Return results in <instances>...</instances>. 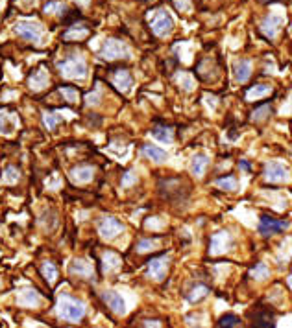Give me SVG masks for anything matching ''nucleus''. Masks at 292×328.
Masks as SVG:
<instances>
[{
    "instance_id": "10",
    "label": "nucleus",
    "mask_w": 292,
    "mask_h": 328,
    "mask_svg": "<svg viewBox=\"0 0 292 328\" xmlns=\"http://www.w3.org/2000/svg\"><path fill=\"white\" fill-rule=\"evenodd\" d=\"M169 260L170 258L167 254L163 257H155L148 262V277L154 278V280H163L167 277V271H169Z\"/></svg>"
},
{
    "instance_id": "14",
    "label": "nucleus",
    "mask_w": 292,
    "mask_h": 328,
    "mask_svg": "<svg viewBox=\"0 0 292 328\" xmlns=\"http://www.w3.org/2000/svg\"><path fill=\"white\" fill-rule=\"evenodd\" d=\"M92 175H94V168L92 166H76L72 168L71 172H69V177H71L72 183H76V185H85V183H89L92 179Z\"/></svg>"
},
{
    "instance_id": "12",
    "label": "nucleus",
    "mask_w": 292,
    "mask_h": 328,
    "mask_svg": "<svg viewBox=\"0 0 292 328\" xmlns=\"http://www.w3.org/2000/svg\"><path fill=\"white\" fill-rule=\"evenodd\" d=\"M111 80H113V85L117 87L120 92H129L132 87H134V78H132V74L126 68H120V70L115 72L111 76Z\"/></svg>"
},
{
    "instance_id": "13",
    "label": "nucleus",
    "mask_w": 292,
    "mask_h": 328,
    "mask_svg": "<svg viewBox=\"0 0 292 328\" xmlns=\"http://www.w3.org/2000/svg\"><path fill=\"white\" fill-rule=\"evenodd\" d=\"M283 26V17L279 15H268L267 19L261 22V31L268 39H274L277 35V31L281 30Z\"/></svg>"
},
{
    "instance_id": "20",
    "label": "nucleus",
    "mask_w": 292,
    "mask_h": 328,
    "mask_svg": "<svg viewBox=\"0 0 292 328\" xmlns=\"http://www.w3.org/2000/svg\"><path fill=\"white\" fill-rule=\"evenodd\" d=\"M141 152L148 157V159H152L154 162H165V161H167V152H165V150H161V148L154 146V144H144V146L141 148Z\"/></svg>"
},
{
    "instance_id": "34",
    "label": "nucleus",
    "mask_w": 292,
    "mask_h": 328,
    "mask_svg": "<svg viewBox=\"0 0 292 328\" xmlns=\"http://www.w3.org/2000/svg\"><path fill=\"white\" fill-rule=\"evenodd\" d=\"M155 245H157V240L144 238V240H141V242L137 243V251L139 252H148V251H152V249H155Z\"/></svg>"
},
{
    "instance_id": "37",
    "label": "nucleus",
    "mask_w": 292,
    "mask_h": 328,
    "mask_svg": "<svg viewBox=\"0 0 292 328\" xmlns=\"http://www.w3.org/2000/svg\"><path fill=\"white\" fill-rule=\"evenodd\" d=\"M178 80H180L181 83H183V89H185V91H192V87H194V81H192V78L187 76V74H181V76L178 78Z\"/></svg>"
},
{
    "instance_id": "4",
    "label": "nucleus",
    "mask_w": 292,
    "mask_h": 328,
    "mask_svg": "<svg viewBox=\"0 0 292 328\" xmlns=\"http://www.w3.org/2000/svg\"><path fill=\"white\" fill-rule=\"evenodd\" d=\"M15 31L22 37V39L30 41V43H34V45L43 43V37H45L43 26L34 19L19 20V22L15 24Z\"/></svg>"
},
{
    "instance_id": "45",
    "label": "nucleus",
    "mask_w": 292,
    "mask_h": 328,
    "mask_svg": "<svg viewBox=\"0 0 292 328\" xmlns=\"http://www.w3.org/2000/svg\"><path fill=\"white\" fill-rule=\"evenodd\" d=\"M288 284H290V286H292V277H290V278H288Z\"/></svg>"
},
{
    "instance_id": "8",
    "label": "nucleus",
    "mask_w": 292,
    "mask_h": 328,
    "mask_svg": "<svg viewBox=\"0 0 292 328\" xmlns=\"http://www.w3.org/2000/svg\"><path fill=\"white\" fill-rule=\"evenodd\" d=\"M288 166H285L283 162L272 161L265 166V179L268 183H283L288 181Z\"/></svg>"
},
{
    "instance_id": "43",
    "label": "nucleus",
    "mask_w": 292,
    "mask_h": 328,
    "mask_svg": "<svg viewBox=\"0 0 292 328\" xmlns=\"http://www.w3.org/2000/svg\"><path fill=\"white\" fill-rule=\"evenodd\" d=\"M239 166H241L242 170H250V164H248V162H244V161H242L241 164H239Z\"/></svg>"
},
{
    "instance_id": "33",
    "label": "nucleus",
    "mask_w": 292,
    "mask_h": 328,
    "mask_svg": "<svg viewBox=\"0 0 292 328\" xmlns=\"http://www.w3.org/2000/svg\"><path fill=\"white\" fill-rule=\"evenodd\" d=\"M218 324L220 326H241V319L233 315V313H228V315H222Z\"/></svg>"
},
{
    "instance_id": "38",
    "label": "nucleus",
    "mask_w": 292,
    "mask_h": 328,
    "mask_svg": "<svg viewBox=\"0 0 292 328\" xmlns=\"http://www.w3.org/2000/svg\"><path fill=\"white\" fill-rule=\"evenodd\" d=\"M174 6L180 11H183V13L190 11V0H174Z\"/></svg>"
},
{
    "instance_id": "40",
    "label": "nucleus",
    "mask_w": 292,
    "mask_h": 328,
    "mask_svg": "<svg viewBox=\"0 0 292 328\" xmlns=\"http://www.w3.org/2000/svg\"><path fill=\"white\" fill-rule=\"evenodd\" d=\"M98 100H100V92H94V94H89L85 103H87V105H96Z\"/></svg>"
},
{
    "instance_id": "28",
    "label": "nucleus",
    "mask_w": 292,
    "mask_h": 328,
    "mask_svg": "<svg viewBox=\"0 0 292 328\" xmlns=\"http://www.w3.org/2000/svg\"><path fill=\"white\" fill-rule=\"evenodd\" d=\"M19 170H17L15 166H8L4 170V175H2V183H6V185H15L17 181H19Z\"/></svg>"
},
{
    "instance_id": "31",
    "label": "nucleus",
    "mask_w": 292,
    "mask_h": 328,
    "mask_svg": "<svg viewBox=\"0 0 292 328\" xmlns=\"http://www.w3.org/2000/svg\"><path fill=\"white\" fill-rule=\"evenodd\" d=\"M215 185L218 188H222V190H235V188H237V179L233 175L222 177V179H216Z\"/></svg>"
},
{
    "instance_id": "30",
    "label": "nucleus",
    "mask_w": 292,
    "mask_h": 328,
    "mask_svg": "<svg viewBox=\"0 0 292 328\" xmlns=\"http://www.w3.org/2000/svg\"><path fill=\"white\" fill-rule=\"evenodd\" d=\"M268 273H270V271H268L267 264H265V262H259V264L255 266V268L251 269L250 275H251L253 278H255V280H265V278L268 277Z\"/></svg>"
},
{
    "instance_id": "29",
    "label": "nucleus",
    "mask_w": 292,
    "mask_h": 328,
    "mask_svg": "<svg viewBox=\"0 0 292 328\" xmlns=\"http://www.w3.org/2000/svg\"><path fill=\"white\" fill-rule=\"evenodd\" d=\"M43 120H45V124H46V127H48V129H54L57 124H61V122H63V116L59 115V113H45Z\"/></svg>"
},
{
    "instance_id": "21",
    "label": "nucleus",
    "mask_w": 292,
    "mask_h": 328,
    "mask_svg": "<svg viewBox=\"0 0 292 328\" xmlns=\"http://www.w3.org/2000/svg\"><path fill=\"white\" fill-rule=\"evenodd\" d=\"M152 136H154L155 140L161 142V144H170L172 138H174V129L167 126H155L152 129Z\"/></svg>"
},
{
    "instance_id": "24",
    "label": "nucleus",
    "mask_w": 292,
    "mask_h": 328,
    "mask_svg": "<svg viewBox=\"0 0 292 328\" xmlns=\"http://www.w3.org/2000/svg\"><path fill=\"white\" fill-rule=\"evenodd\" d=\"M272 92V87L267 85V83H259V85H253L250 91L246 92V100L248 101H253V100H259V98L267 96Z\"/></svg>"
},
{
    "instance_id": "41",
    "label": "nucleus",
    "mask_w": 292,
    "mask_h": 328,
    "mask_svg": "<svg viewBox=\"0 0 292 328\" xmlns=\"http://www.w3.org/2000/svg\"><path fill=\"white\" fill-rule=\"evenodd\" d=\"M144 326H161V323L155 319H148V321H144Z\"/></svg>"
},
{
    "instance_id": "15",
    "label": "nucleus",
    "mask_w": 292,
    "mask_h": 328,
    "mask_svg": "<svg viewBox=\"0 0 292 328\" xmlns=\"http://www.w3.org/2000/svg\"><path fill=\"white\" fill-rule=\"evenodd\" d=\"M17 126H19V120H17L15 113L0 111V133L2 135H11L17 129Z\"/></svg>"
},
{
    "instance_id": "32",
    "label": "nucleus",
    "mask_w": 292,
    "mask_h": 328,
    "mask_svg": "<svg viewBox=\"0 0 292 328\" xmlns=\"http://www.w3.org/2000/svg\"><path fill=\"white\" fill-rule=\"evenodd\" d=\"M270 113H272V107L268 105V103H265V105L257 107L255 111H253V116H251V120L261 122V120H265V118H268V115H270Z\"/></svg>"
},
{
    "instance_id": "22",
    "label": "nucleus",
    "mask_w": 292,
    "mask_h": 328,
    "mask_svg": "<svg viewBox=\"0 0 292 328\" xmlns=\"http://www.w3.org/2000/svg\"><path fill=\"white\" fill-rule=\"evenodd\" d=\"M207 166H209V159H207V155H202V153L194 155L192 157V161H190V170H192V173H194L196 177L204 175Z\"/></svg>"
},
{
    "instance_id": "6",
    "label": "nucleus",
    "mask_w": 292,
    "mask_h": 328,
    "mask_svg": "<svg viewBox=\"0 0 292 328\" xmlns=\"http://www.w3.org/2000/svg\"><path fill=\"white\" fill-rule=\"evenodd\" d=\"M122 231H124V223L113 216L104 217L102 222L98 223V232H100V236L104 240H113V238H117Z\"/></svg>"
},
{
    "instance_id": "11",
    "label": "nucleus",
    "mask_w": 292,
    "mask_h": 328,
    "mask_svg": "<svg viewBox=\"0 0 292 328\" xmlns=\"http://www.w3.org/2000/svg\"><path fill=\"white\" fill-rule=\"evenodd\" d=\"M231 243H233V240H231V234L225 231H220L216 232L215 236L211 238V245H209V252L211 254H222V252H225L228 249L231 247Z\"/></svg>"
},
{
    "instance_id": "2",
    "label": "nucleus",
    "mask_w": 292,
    "mask_h": 328,
    "mask_svg": "<svg viewBox=\"0 0 292 328\" xmlns=\"http://www.w3.org/2000/svg\"><path fill=\"white\" fill-rule=\"evenodd\" d=\"M57 68L61 70L65 78L71 80H85L87 78V63L82 56H72L67 61H61Z\"/></svg>"
},
{
    "instance_id": "9",
    "label": "nucleus",
    "mask_w": 292,
    "mask_h": 328,
    "mask_svg": "<svg viewBox=\"0 0 292 328\" xmlns=\"http://www.w3.org/2000/svg\"><path fill=\"white\" fill-rule=\"evenodd\" d=\"M100 297H102V301L106 303V306H109V310L115 312L117 315H124V313H126V301H124V297L118 291L108 289V291L100 293Z\"/></svg>"
},
{
    "instance_id": "23",
    "label": "nucleus",
    "mask_w": 292,
    "mask_h": 328,
    "mask_svg": "<svg viewBox=\"0 0 292 328\" xmlns=\"http://www.w3.org/2000/svg\"><path fill=\"white\" fill-rule=\"evenodd\" d=\"M89 33H91L89 28H83V26H72V28H69V30L63 33V39L65 41H83Z\"/></svg>"
},
{
    "instance_id": "44",
    "label": "nucleus",
    "mask_w": 292,
    "mask_h": 328,
    "mask_svg": "<svg viewBox=\"0 0 292 328\" xmlns=\"http://www.w3.org/2000/svg\"><path fill=\"white\" fill-rule=\"evenodd\" d=\"M261 2H276V0H261Z\"/></svg>"
},
{
    "instance_id": "25",
    "label": "nucleus",
    "mask_w": 292,
    "mask_h": 328,
    "mask_svg": "<svg viewBox=\"0 0 292 328\" xmlns=\"http://www.w3.org/2000/svg\"><path fill=\"white\" fill-rule=\"evenodd\" d=\"M120 266V258L115 252H106L102 257V269L104 271H115Z\"/></svg>"
},
{
    "instance_id": "7",
    "label": "nucleus",
    "mask_w": 292,
    "mask_h": 328,
    "mask_svg": "<svg viewBox=\"0 0 292 328\" xmlns=\"http://www.w3.org/2000/svg\"><path fill=\"white\" fill-rule=\"evenodd\" d=\"M290 223L285 222V220H276V217L272 216H261L259 220V232H261V236L268 238L272 234H277V232H281L283 229H287Z\"/></svg>"
},
{
    "instance_id": "39",
    "label": "nucleus",
    "mask_w": 292,
    "mask_h": 328,
    "mask_svg": "<svg viewBox=\"0 0 292 328\" xmlns=\"http://www.w3.org/2000/svg\"><path fill=\"white\" fill-rule=\"evenodd\" d=\"M135 181H137V177H135V173H134V172H126L122 185H124V187H128V185H134Z\"/></svg>"
},
{
    "instance_id": "36",
    "label": "nucleus",
    "mask_w": 292,
    "mask_h": 328,
    "mask_svg": "<svg viewBox=\"0 0 292 328\" xmlns=\"http://www.w3.org/2000/svg\"><path fill=\"white\" fill-rule=\"evenodd\" d=\"M63 10H65V6H63L61 2H50V4H46V8H45L46 13H61Z\"/></svg>"
},
{
    "instance_id": "27",
    "label": "nucleus",
    "mask_w": 292,
    "mask_h": 328,
    "mask_svg": "<svg viewBox=\"0 0 292 328\" xmlns=\"http://www.w3.org/2000/svg\"><path fill=\"white\" fill-rule=\"evenodd\" d=\"M41 273L45 275V278H46V280H48L50 284L54 282V280L57 278V275H59V273H57V268H56V266H54L52 262H43Z\"/></svg>"
},
{
    "instance_id": "16",
    "label": "nucleus",
    "mask_w": 292,
    "mask_h": 328,
    "mask_svg": "<svg viewBox=\"0 0 292 328\" xmlns=\"http://www.w3.org/2000/svg\"><path fill=\"white\" fill-rule=\"evenodd\" d=\"M48 81H50V78H48L46 68H39V70H36L30 76L28 85H30L31 91H45L46 87H48Z\"/></svg>"
},
{
    "instance_id": "26",
    "label": "nucleus",
    "mask_w": 292,
    "mask_h": 328,
    "mask_svg": "<svg viewBox=\"0 0 292 328\" xmlns=\"http://www.w3.org/2000/svg\"><path fill=\"white\" fill-rule=\"evenodd\" d=\"M207 293H209V288L204 286V284H198V286H194V288L190 289L189 295H187V299H189L190 303H198V301H202Z\"/></svg>"
},
{
    "instance_id": "42",
    "label": "nucleus",
    "mask_w": 292,
    "mask_h": 328,
    "mask_svg": "<svg viewBox=\"0 0 292 328\" xmlns=\"http://www.w3.org/2000/svg\"><path fill=\"white\" fill-rule=\"evenodd\" d=\"M78 6H82V8H85V6H89L91 4V0H74Z\"/></svg>"
},
{
    "instance_id": "19",
    "label": "nucleus",
    "mask_w": 292,
    "mask_h": 328,
    "mask_svg": "<svg viewBox=\"0 0 292 328\" xmlns=\"http://www.w3.org/2000/svg\"><path fill=\"white\" fill-rule=\"evenodd\" d=\"M233 74H235V80L239 81V83L248 81V78L251 76V63L246 59L237 61L235 66H233Z\"/></svg>"
},
{
    "instance_id": "17",
    "label": "nucleus",
    "mask_w": 292,
    "mask_h": 328,
    "mask_svg": "<svg viewBox=\"0 0 292 328\" xmlns=\"http://www.w3.org/2000/svg\"><path fill=\"white\" fill-rule=\"evenodd\" d=\"M69 273L82 278H91L94 269H92V266L87 260H72V264L69 266Z\"/></svg>"
},
{
    "instance_id": "35",
    "label": "nucleus",
    "mask_w": 292,
    "mask_h": 328,
    "mask_svg": "<svg viewBox=\"0 0 292 328\" xmlns=\"http://www.w3.org/2000/svg\"><path fill=\"white\" fill-rule=\"evenodd\" d=\"M59 92H61V96L65 98L67 101H72V103H74V101H78V91H76V89H71V87H61V89H59Z\"/></svg>"
},
{
    "instance_id": "1",
    "label": "nucleus",
    "mask_w": 292,
    "mask_h": 328,
    "mask_svg": "<svg viewBox=\"0 0 292 328\" xmlns=\"http://www.w3.org/2000/svg\"><path fill=\"white\" fill-rule=\"evenodd\" d=\"M57 315L65 321L76 323L85 315V304L71 295H61L57 299Z\"/></svg>"
},
{
    "instance_id": "5",
    "label": "nucleus",
    "mask_w": 292,
    "mask_h": 328,
    "mask_svg": "<svg viewBox=\"0 0 292 328\" xmlns=\"http://www.w3.org/2000/svg\"><path fill=\"white\" fill-rule=\"evenodd\" d=\"M129 56H132V50L120 39L104 41L102 48H100V57L104 59H126Z\"/></svg>"
},
{
    "instance_id": "3",
    "label": "nucleus",
    "mask_w": 292,
    "mask_h": 328,
    "mask_svg": "<svg viewBox=\"0 0 292 328\" xmlns=\"http://www.w3.org/2000/svg\"><path fill=\"white\" fill-rule=\"evenodd\" d=\"M150 28L157 37H167L174 28V19L167 10H155L148 15Z\"/></svg>"
},
{
    "instance_id": "18",
    "label": "nucleus",
    "mask_w": 292,
    "mask_h": 328,
    "mask_svg": "<svg viewBox=\"0 0 292 328\" xmlns=\"http://www.w3.org/2000/svg\"><path fill=\"white\" fill-rule=\"evenodd\" d=\"M41 303V297L36 289H22L21 295H19V304L26 306V308H37Z\"/></svg>"
}]
</instances>
